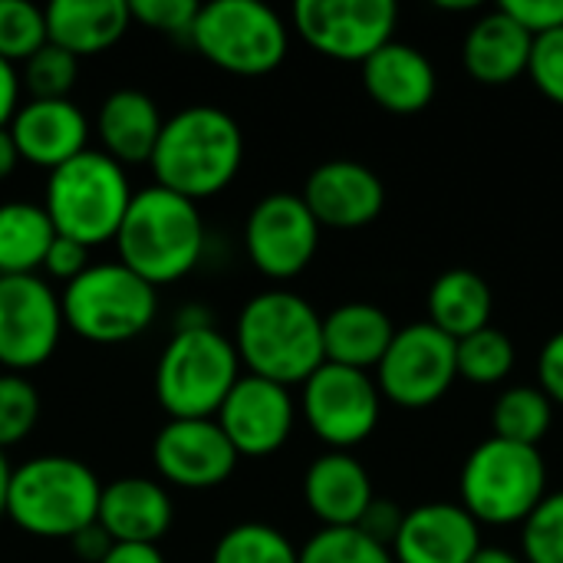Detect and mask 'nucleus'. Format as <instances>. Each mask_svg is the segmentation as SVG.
<instances>
[{"instance_id":"nucleus-1","label":"nucleus","mask_w":563,"mask_h":563,"mask_svg":"<svg viewBox=\"0 0 563 563\" xmlns=\"http://www.w3.org/2000/svg\"><path fill=\"white\" fill-rule=\"evenodd\" d=\"M155 185L188 198L221 195L244 165V132L221 106H185L168 115L148 158Z\"/></svg>"},{"instance_id":"nucleus-2","label":"nucleus","mask_w":563,"mask_h":563,"mask_svg":"<svg viewBox=\"0 0 563 563\" xmlns=\"http://www.w3.org/2000/svg\"><path fill=\"white\" fill-rule=\"evenodd\" d=\"M241 369L251 376L303 386L323 360V317L294 290H264L251 297L234 327Z\"/></svg>"},{"instance_id":"nucleus-3","label":"nucleus","mask_w":563,"mask_h":563,"mask_svg":"<svg viewBox=\"0 0 563 563\" xmlns=\"http://www.w3.org/2000/svg\"><path fill=\"white\" fill-rule=\"evenodd\" d=\"M112 244L115 261L158 290L198 267L205 254V221L195 201L148 185L132 195Z\"/></svg>"},{"instance_id":"nucleus-4","label":"nucleus","mask_w":563,"mask_h":563,"mask_svg":"<svg viewBox=\"0 0 563 563\" xmlns=\"http://www.w3.org/2000/svg\"><path fill=\"white\" fill-rule=\"evenodd\" d=\"M102 482L69 455H36L10 468L7 518L30 538L73 541L96 525Z\"/></svg>"},{"instance_id":"nucleus-5","label":"nucleus","mask_w":563,"mask_h":563,"mask_svg":"<svg viewBox=\"0 0 563 563\" xmlns=\"http://www.w3.org/2000/svg\"><path fill=\"white\" fill-rule=\"evenodd\" d=\"M132 195L135 191L125 168L102 148H86L82 155L49 172L43 211L49 214L59 238L92 251L115 238Z\"/></svg>"},{"instance_id":"nucleus-6","label":"nucleus","mask_w":563,"mask_h":563,"mask_svg":"<svg viewBox=\"0 0 563 563\" xmlns=\"http://www.w3.org/2000/svg\"><path fill=\"white\" fill-rule=\"evenodd\" d=\"M238 379L234 340L214 327L175 330L155 363V399L168 419H214Z\"/></svg>"},{"instance_id":"nucleus-7","label":"nucleus","mask_w":563,"mask_h":563,"mask_svg":"<svg viewBox=\"0 0 563 563\" xmlns=\"http://www.w3.org/2000/svg\"><path fill=\"white\" fill-rule=\"evenodd\" d=\"M459 505L478 525H525V518L548 495V462L541 449L492 435L468 452L459 475Z\"/></svg>"},{"instance_id":"nucleus-8","label":"nucleus","mask_w":563,"mask_h":563,"mask_svg":"<svg viewBox=\"0 0 563 563\" xmlns=\"http://www.w3.org/2000/svg\"><path fill=\"white\" fill-rule=\"evenodd\" d=\"M63 323L99 346H119L142 336L158 317V290L119 261L89 264L59 294Z\"/></svg>"},{"instance_id":"nucleus-9","label":"nucleus","mask_w":563,"mask_h":563,"mask_svg":"<svg viewBox=\"0 0 563 563\" xmlns=\"http://www.w3.org/2000/svg\"><path fill=\"white\" fill-rule=\"evenodd\" d=\"M188 43L224 73L267 76L287 59L290 30L261 0H211L201 3Z\"/></svg>"},{"instance_id":"nucleus-10","label":"nucleus","mask_w":563,"mask_h":563,"mask_svg":"<svg viewBox=\"0 0 563 563\" xmlns=\"http://www.w3.org/2000/svg\"><path fill=\"white\" fill-rule=\"evenodd\" d=\"M379 396L399 409L435 406L459 379L455 340L435 330L429 320L396 330L386 356L376 366Z\"/></svg>"},{"instance_id":"nucleus-11","label":"nucleus","mask_w":563,"mask_h":563,"mask_svg":"<svg viewBox=\"0 0 563 563\" xmlns=\"http://www.w3.org/2000/svg\"><path fill=\"white\" fill-rule=\"evenodd\" d=\"M300 409L310 432L323 445H330V452H346L376 432L383 416V396L369 373L323 363L303 383Z\"/></svg>"},{"instance_id":"nucleus-12","label":"nucleus","mask_w":563,"mask_h":563,"mask_svg":"<svg viewBox=\"0 0 563 563\" xmlns=\"http://www.w3.org/2000/svg\"><path fill=\"white\" fill-rule=\"evenodd\" d=\"M399 7L393 0H297L294 30L320 56L336 63H366L396 40Z\"/></svg>"},{"instance_id":"nucleus-13","label":"nucleus","mask_w":563,"mask_h":563,"mask_svg":"<svg viewBox=\"0 0 563 563\" xmlns=\"http://www.w3.org/2000/svg\"><path fill=\"white\" fill-rule=\"evenodd\" d=\"M59 294L40 277H0V366L7 373L26 376V369L43 366L63 336Z\"/></svg>"},{"instance_id":"nucleus-14","label":"nucleus","mask_w":563,"mask_h":563,"mask_svg":"<svg viewBox=\"0 0 563 563\" xmlns=\"http://www.w3.org/2000/svg\"><path fill=\"white\" fill-rule=\"evenodd\" d=\"M320 224L300 195L274 191L244 221V251L257 274L271 280L300 277L320 251Z\"/></svg>"},{"instance_id":"nucleus-15","label":"nucleus","mask_w":563,"mask_h":563,"mask_svg":"<svg viewBox=\"0 0 563 563\" xmlns=\"http://www.w3.org/2000/svg\"><path fill=\"white\" fill-rule=\"evenodd\" d=\"M214 422L234 445L238 459H267L287 445L297 422V402L287 386L241 373Z\"/></svg>"},{"instance_id":"nucleus-16","label":"nucleus","mask_w":563,"mask_h":563,"mask_svg":"<svg viewBox=\"0 0 563 563\" xmlns=\"http://www.w3.org/2000/svg\"><path fill=\"white\" fill-rule=\"evenodd\" d=\"M152 462L162 482L208 492L234 475L238 452L214 419H168L152 442Z\"/></svg>"},{"instance_id":"nucleus-17","label":"nucleus","mask_w":563,"mask_h":563,"mask_svg":"<svg viewBox=\"0 0 563 563\" xmlns=\"http://www.w3.org/2000/svg\"><path fill=\"white\" fill-rule=\"evenodd\" d=\"M300 198L320 228L356 231L383 214L386 185L369 165L356 158H330L307 175Z\"/></svg>"},{"instance_id":"nucleus-18","label":"nucleus","mask_w":563,"mask_h":563,"mask_svg":"<svg viewBox=\"0 0 563 563\" xmlns=\"http://www.w3.org/2000/svg\"><path fill=\"white\" fill-rule=\"evenodd\" d=\"M482 544V525L459 501H426L406 511L389 551L396 563H472Z\"/></svg>"},{"instance_id":"nucleus-19","label":"nucleus","mask_w":563,"mask_h":563,"mask_svg":"<svg viewBox=\"0 0 563 563\" xmlns=\"http://www.w3.org/2000/svg\"><path fill=\"white\" fill-rule=\"evenodd\" d=\"M10 135L20 162L59 168L89 148V119L73 99H26L10 119Z\"/></svg>"},{"instance_id":"nucleus-20","label":"nucleus","mask_w":563,"mask_h":563,"mask_svg":"<svg viewBox=\"0 0 563 563\" xmlns=\"http://www.w3.org/2000/svg\"><path fill=\"white\" fill-rule=\"evenodd\" d=\"M175 505L162 482L145 475H125L102 485L96 525L112 544H155L172 531Z\"/></svg>"},{"instance_id":"nucleus-21","label":"nucleus","mask_w":563,"mask_h":563,"mask_svg":"<svg viewBox=\"0 0 563 563\" xmlns=\"http://www.w3.org/2000/svg\"><path fill=\"white\" fill-rule=\"evenodd\" d=\"M363 86L379 109L416 115L435 99L439 73L419 46L389 40L363 63Z\"/></svg>"},{"instance_id":"nucleus-22","label":"nucleus","mask_w":563,"mask_h":563,"mask_svg":"<svg viewBox=\"0 0 563 563\" xmlns=\"http://www.w3.org/2000/svg\"><path fill=\"white\" fill-rule=\"evenodd\" d=\"M373 498V478L350 452H323L303 475V501L323 528H356Z\"/></svg>"},{"instance_id":"nucleus-23","label":"nucleus","mask_w":563,"mask_h":563,"mask_svg":"<svg viewBox=\"0 0 563 563\" xmlns=\"http://www.w3.org/2000/svg\"><path fill=\"white\" fill-rule=\"evenodd\" d=\"M534 36L505 10H485L465 33L462 63L482 86H508L528 73Z\"/></svg>"},{"instance_id":"nucleus-24","label":"nucleus","mask_w":563,"mask_h":563,"mask_svg":"<svg viewBox=\"0 0 563 563\" xmlns=\"http://www.w3.org/2000/svg\"><path fill=\"white\" fill-rule=\"evenodd\" d=\"M162 125H165V119H162L155 99L142 89L109 92L99 106V115H96L99 145L122 168L148 165L155 142L162 135Z\"/></svg>"},{"instance_id":"nucleus-25","label":"nucleus","mask_w":563,"mask_h":563,"mask_svg":"<svg viewBox=\"0 0 563 563\" xmlns=\"http://www.w3.org/2000/svg\"><path fill=\"white\" fill-rule=\"evenodd\" d=\"M43 13L46 40L76 59L112 49L132 23L125 0H53Z\"/></svg>"},{"instance_id":"nucleus-26","label":"nucleus","mask_w":563,"mask_h":563,"mask_svg":"<svg viewBox=\"0 0 563 563\" xmlns=\"http://www.w3.org/2000/svg\"><path fill=\"white\" fill-rule=\"evenodd\" d=\"M396 336L393 317L376 303H343L323 317V360L350 369H376Z\"/></svg>"},{"instance_id":"nucleus-27","label":"nucleus","mask_w":563,"mask_h":563,"mask_svg":"<svg viewBox=\"0 0 563 563\" xmlns=\"http://www.w3.org/2000/svg\"><path fill=\"white\" fill-rule=\"evenodd\" d=\"M492 310H495V294L488 280L472 267H452L439 274L426 294L429 323L452 340L492 327Z\"/></svg>"},{"instance_id":"nucleus-28","label":"nucleus","mask_w":563,"mask_h":563,"mask_svg":"<svg viewBox=\"0 0 563 563\" xmlns=\"http://www.w3.org/2000/svg\"><path fill=\"white\" fill-rule=\"evenodd\" d=\"M56 231L43 205L3 201L0 205V277L40 274Z\"/></svg>"},{"instance_id":"nucleus-29","label":"nucleus","mask_w":563,"mask_h":563,"mask_svg":"<svg viewBox=\"0 0 563 563\" xmlns=\"http://www.w3.org/2000/svg\"><path fill=\"white\" fill-rule=\"evenodd\" d=\"M554 426V402L541 386H511L492 406V435L538 449Z\"/></svg>"},{"instance_id":"nucleus-30","label":"nucleus","mask_w":563,"mask_h":563,"mask_svg":"<svg viewBox=\"0 0 563 563\" xmlns=\"http://www.w3.org/2000/svg\"><path fill=\"white\" fill-rule=\"evenodd\" d=\"M515 340L498 327H482L462 340H455L459 376L475 386H498L515 369Z\"/></svg>"},{"instance_id":"nucleus-31","label":"nucleus","mask_w":563,"mask_h":563,"mask_svg":"<svg viewBox=\"0 0 563 563\" xmlns=\"http://www.w3.org/2000/svg\"><path fill=\"white\" fill-rule=\"evenodd\" d=\"M300 548L290 544L284 531L264 521H244L228 528L218 544L211 563H297Z\"/></svg>"},{"instance_id":"nucleus-32","label":"nucleus","mask_w":563,"mask_h":563,"mask_svg":"<svg viewBox=\"0 0 563 563\" xmlns=\"http://www.w3.org/2000/svg\"><path fill=\"white\" fill-rule=\"evenodd\" d=\"M46 40V13L26 0H0V59L16 66L26 63Z\"/></svg>"},{"instance_id":"nucleus-33","label":"nucleus","mask_w":563,"mask_h":563,"mask_svg":"<svg viewBox=\"0 0 563 563\" xmlns=\"http://www.w3.org/2000/svg\"><path fill=\"white\" fill-rule=\"evenodd\" d=\"M297 563H396L393 551L366 538L360 528H320L303 548Z\"/></svg>"},{"instance_id":"nucleus-34","label":"nucleus","mask_w":563,"mask_h":563,"mask_svg":"<svg viewBox=\"0 0 563 563\" xmlns=\"http://www.w3.org/2000/svg\"><path fill=\"white\" fill-rule=\"evenodd\" d=\"M40 422V393L20 373H0V452L20 445Z\"/></svg>"},{"instance_id":"nucleus-35","label":"nucleus","mask_w":563,"mask_h":563,"mask_svg":"<svg viewBox=\"0 0 563 563\" xmlns=\"http://www.w3.org/2000/svg\"><path fill=\"white\" fill-rule=\"evenodd\" d=\"M521 558L525 563H563V492H548L525 518Z\"/></svg>"},{"instance_id":"nucleus-36","label":"nucleus","mask_w":563,"mask_h":563,"mask_svg":"<svg viewBox=\"0 0 563 563\" xmlns=\"http://www.w3.org/2000/svg\"><path fill=\"white\" fill-rule=\"evenodd\" d=\"M76 76H79V59L46 43L23 63L20 86H26L30 99H69Z\"/></svg>"},{"instance_id":"nucleus-37","label":"nucleus","mask_w":563,"mask_h":563,"mask_svg":"<svg viewBox=\"0 0 563 563\" xmlns=\"http://www.w3.org/2000/svg\"><path fill=\"white\" fill-rule=\"evenodd\" d=\"M201 3L195 0H132L129 13L135 23L165 33L172 40H191L195 20H198Z\"/></svg>"},{"instance_id":"nucleus-38","label":"nucleus","mask_w":563,"mask_h":563,"mask_svg":"<svg viewBox=\"0 0 563 563\" xmlns=\"http://www.w3.org/2000/svg\"><path fill=\"white\" fill-rule=\"evenodd\" d=\"M528 76L551 102L563 106V26L544 36H534Z\"/></svg>"},{"instance_id":"nucleus-39","label":"nucleus","mask_w":563,"mask_h":563,"mask_svg":"<svg viewBox=\"0 0 563 563\" xmlns=\"http://www.w3.org/2000/svg\"><path fill=\"white\" fill-rule=\"evenodd\" d=\"M531 36H544L563 26V0H505L501 3Z\"/></svg>"},{"instance_id":"nucleus-40","label":"nucleus","mask_w":563,"mask_h":563,"mask_svg":"<svg viewBox=\"0 0 563 563\" xmlns=\"http://www.w3.org/2000/svg\"><path fill=\"white\" fill-rule=\"evenodd\" d=\"M86 267H89V247H82V244L56 234L53 244H49V251H46V257H43V274L53 277V280H63V287H66Z\"/></svg>"},{"instance_id":"nucleus-41","label":"nucleus","mask_w":563,"mask_h":563,"mask_svg":"<svg viewBox=\"0 0 563 563\" xmlns=\"http://www.w3.org/2000/svg\"><path fill=\"white\" fill-rule=\"evenodd\" d=\"M402 518H406V511H402L396 501H389V498H373V505L366 508V515L360 518L356 528H360L366 538H373L376 544L393 548V541H396V534H399V528H402Z\"/></svg>"},{"instance_id":"nucleus-42","label":"nucleus","mask_w":563,"mask_h":563,"mask_svg":"<svg viewBox=\"0 0 563 563\" xmlns=\"http://www.w3.org/2000/svg\"><path fill=\"white\" fill-rule=\"evenodd\" d=\"M538 386L554 406H563V330H558L538 356Z\"/></svg>"},{"instance_id":"nucleus-43","label":"nucleus","mask_w":563,"mask_h":563,"mask_svg":"<svg viewBox=\"0 0 563 563\" xmlns=\"http://www.w3.org/2000/svg\"><path fill=\"white\" fill-rule=\"evenodd\" d=\"M69 544H73V554H76L79 561L99 563L106 554H109L112 538H109L99 525H89V528H86V531H79Z\"/></svg>"},{"instance_id":"nucleus-44","label":"nucleus","mask_w":563,"mask_h":563,"mask_svg":"<svg viewBox=\"0 0 563 563\" xmlns=\"http://www.w3.org/2000/svg\"><path fill=\"white\" fill-rule=\"evenodd\" d=\"M20 73H16V66H10V63H3L0 59V129H7L10 125V119H13V112L20 109Z\"/></svg>"},{"instance_id":"nucleus-45","label":"nucleus","mask_w":563,"mask_h":563,"mask_svg":"<svg viewBox=\"0 0 563 563\" xmlns=\"http://www.w3.org/2000/svg\"><path fill=\"white\" fill-rule=\"evenodd\" d=\"M99 563H165L155 544H112Z\"/></svg>"},{"instance_id":"nucleus-46","label":"nucleus","mask_w":563,"mask_h":563,"mask_svg":"<svg viewBox=\"0 0 563 563\" xmlns=\"http://www.w3.org/2000/svg\"><path fill=\"white\" fill-rule=\"evenodd\" d=\"M201 327H214V320H211V310H205V307H181L178 310V317H175V330H201Z\"/></svg>"},{"instance_id":"nucleus-47","label":"nucleus","mask_w":563,"mask_h":563,"mask_svg":"<svg viewBox=\"0 0 563 563\" xmlns=\"http://www.w3.org/2000/svg\"><path fill=\"white\" fill-rule=\"evenodd\" d=\"M16 165H20V152L13 145V135L10 129H0V181H7Z\"/></svg>"},{"instance_id":"nucleus-48","label":"nucleus","mask_w":563,"mask_h":563,"mask_svg":"<svg viewBox=\"0 0 563 563\" xmlns=\"http://www.w3.org/2000/svg\"><path fill=\"white\" fill-rule=\"evenodd\" d=\"M472 563H525V558L501 544H482V551L472 558Z\"/></svg>"},{"instance_id":"nucleus-49","label":"nucleus","mask_w":563,"mask_h":563,"mask_svg":"<svg viewBox=\"0 0 563 563\" xmlns=\"http://www.w3.org/2000/svg\"><path fill=\"white\" fill-rule=\"evenodd\" d=\"M7 485H10V462L0 452V521L7 518Z\"/></svg>"}]
</instances>
